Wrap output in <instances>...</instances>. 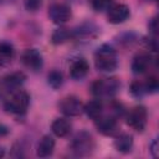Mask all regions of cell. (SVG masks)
Wrapping results in <instances>:
<instances>
[{"instance_id": "13", "label": "cell", "mask_w": 159, "mask_h": 159, "mask_svg": "<svg viewBox=\"0 0 159 159\" xmlns=\"http://www.w3.org/2000/svg\"><path fill=\"white\" fill-rule=\"evenodd\" d=\"M153 65V57L149 52H139L137 53L130 63V70L134 75H144L149 71V68Z\"/></svg>"}, {"instance_id": "8", "label": "cell", "mask_w": 159, "mask_h": 159, "mask_svg": "<svg viewBox=\"0 0 159 159\" xmlns=\"http://www.w3.org/2000/svg\"><path fill=\"white\" fill-rule=\"evenodd\" d=\"M20 62L22 63V66L26 70H29L30 72H34V73L40 72L43 68V63H45L42 53L37 48H34V47L26 48L21 53Z\"/></svg>"}, {"instance_id": "25", "label": "cell", "mask_w": 159, "mask_h": 159, "mask_svg": "<svg viewBox=\"0 0 159 159\" xmlns=\"http://www.w3.org/2000/svg\"><path fill=\"white\" fill-rule=\"evenodd\" d=\"M143 84H144L147 94H154L159 89V82H158V78L155 76H149L148 78H145Z\"/></svg>"}, {"instance_id": "11", "label": "cell", "mask_w": 159, "mask_h": 159, "mask_svg": "<svg viewBox=\"0 0 159 159\" xmlns=\"http://www.w3.org/2000/svg\"><path fill=\"white\" fill-rule=\"evenodd\" d=\"M96 129L106 137H113L116 134H118L119 132V123H118V118L114 117L113 114L108 113V114H102L99 116L97 119L93 120Z\"/></svg>"}, {"instance_id": "19", "label": "cell", "mask_w": 159, "mask_h": 159, "mask_svg": "<svg viewBox=\"0 0 159 159\" xmlns=\"http://www.w3.org/2000/svg\"><path fill=\"white\" fill-rule=\"evenodd\" d=\"M72 40H73L72 29L66 27V26H58L56 30H53V32L51 35V43L55 46L63 45Z\"/></svg>"}, {"instance_id": "5", "label": "cell", "mask_w": 159, "mask_h": 159, "mask_svg": "<svg viewBox=\"0 0 159 159\" xmlns=\"http://www.w3.org/2000/svg\"><path fill=\"white\" fill-rule=\"evenodd\" d=\"M26 75L22 71H14L0 77V102L9 97L15 91L20 89L26 81Z\"/></svg>"}, {"instance_id": "3", "label": "cell", "mask_w": 159, "mask_h": 159, "mask_svg": "<svg viewBox=\"0 0 159 159\" xmlns=\"http://www.w3.org/2000/svg\"><path fill=\"white\" fill-rule=\"evenodd\" d=\"M96 149V140L93 135L88 130H80L77 132L70 143V150L72 155L77 158H86L92 155Z\"/></svg>"}, {"instance_id": "18", "label": "cell", "mask_w": 159, "mask_h": 159, "mask_svg": "<svg viewBox=\"0 0 159 159\" xmlns=\"http://www.w3.org/2000/svg\"><path fill=\"white\" fill-rule=\"evenodd\" d=\"M16 56V50L10 41H0V67H7L12 63Z\"/></svg>"}, {"instance_id": "2", "label": "cell", "mask_w": 159, "mask_h": 159, "mask_svg": "<svg viewBox=\"0 0 159 159\" xmlns=\"http://www.w3.org/2000/svg\"><path fill=\"white\" fill-rule=\"evenodd\" d=\"M30 99L29 92L20 88L2 101V108L6 113L14 117H24L27 113Z\"/></svg>"}, {"instance_id": "28", "label": "cell", "mask_w": 159, "mask_h": 159, "mask_svg": "<svg viewBox=\"0 0 159 159\" xmlns=\"http://www.w3.org/2000/svg\"><path fill=\"white\" fill-rule=\"evenodd\" d=\"M43 0H24V7L27 12H37L42 7Z\"/></svg>"}, {"instance_id": "30", "label": "cell", "mask_w": 159, "mask_h": 159, "mask_svg": "<svg viewBox=\"0 0 159 159\" xmlns=\"http://www.w3.org/2000/svg\"><path fill=\"white\" fill-rule=\"evenodd\" d=\"M158 29H159V26H158V17L154 16L148 22V30H149L152 36H157L158 35Z\"/></svg>"}, {"instance_id": "27", "label": "cell", "mask_w": 159, "mask_h": 159, "mask_svg": "<svg viewBox=\"0 0 159 159\" xmlns=\"http://www.w3.org/2000/svg\"><path fill=\"white\" fill-rule=\"evenodd\" d=\"M109 109H111V114H113L114 117H117L118 119L120 118V117H124V114H125V107L123 106V103H120V102H118V101H112L111 102V104H109Z\"/></svg>"}, {"instance_id": "20", "label": "cell", "mask_w": 159, "mask_h": 159, "mask_svg": "<svg viewBox=\"0 0 159 159\" xmlns=\"http://www.w3.org/2000/svg\"><path fill=\"white\" fill-rule=\"evenodd\" d=\"M103 109H104V106H103L102 99H99V98L91 99L86 104H83V113H86V116L92 120H94L99 116H102Z\"/></svg>"}, {"instance_id": "24", "label": "cell", "mask_w": 159, "mask_h": 159, "mask_svg": "<svg viewBox=\"0 0 159 159\" xmlns=\"http://www.w3.org/2000/svg\"><path fill=\"white\" fill-rule=\"evenodd\" d=\"M26 149H27V144H25V142L22 139H19L17 142L14 143L10 155L12 158H25L26 157Z\"/></svg>"}, {"instance_id": "1", "label": "cell", "mask_w": 159, "mask_h": 159, "mask_svg": "<svg viewBox=\"0 0 159 159\" xmlns=\"http://www.w3.org/2000/svg\"><path fill=\"white\" fill-rule=\"evenodd\" d=\"M94 67L98 72L109 73L118 68V53L117 50L109 43H102L97 47L93 55Z\"/></svg>"}, {"instance_id": "31", "label": "cell", "mask_w": 159, "mask_h": 159, "mask_svg": "<svg viewBox=\"0 0 159 159\" xmlns=\"http://www.w3.org/2000/svg\"><path fill=\"white\" fill-rule=\"evenodd\" d=\"M149 152H150L153 158H159V142H158V138L153 139V142L150 143Z\"/></svg>"}, {"instance_id": "9", "label": "cell", "mask_w": 159, "mask_h": 159, "mask_svg": "<svg viewBox=\"0 0 159 159\" xmlns=\"http://www.w3.org/2000/svg\"><path fill=\"white\" fill-rule=\"evenodd\" d=\"M57 108L66 117H78L83 113L82 101L77 96H73V94L61 98L57 103Z\"/></svg>"}, {"instance_id": "7", "label": "cell", "mask_w": 159, "mask_h": 159, "mask_svg": "<svg viewBox=\"0 0 159 159\" xmlns=\"http://www.w3.org/2000/svg\"><path fill=\"white\" fill-rule=\"evenodd\" d=\"M72 34H73V40L78 42H88L99 36L101 29L96 22L91 20H86L82 21L80 25H77L76 27H73Z\"/></svg>"}, {"instance_id": "32", "label": "cell", "mask_w": 159, "mask_h": 159, "mask_svg": "<svg viewBox=\"0 0 159 159\" xmlns=\"http://www.w3.org/2000/svg\"><path fill=\"white\" fill-rule=\"evenodd\" d=\"M9 134H10V128L6 124L0 122V138H4L6 135H9Z\"/></svg>"}, {"instance_id": "14", "label": "cell", "mask_w": 159, "mask_h": 159, "mask_svg": "<svg viewBox=\"0 0 159 159\" xmlns=\"http://www.w3.org/2000/svg\"><path fill=\"white\" fill-rule=\"evenodd\" d=\"M89 72V63L84 57H76L70 63V77L73 81H82Z\"/></svg>"}, {"instance_id": "29", "label": "cell", "mask_w": 159, "mask_h": 159, "mask_svg": "<svg viewBox=\"0 0 159 159\" xmlns=\"http://www.w3.org/2000/svg\"><path fill=\"white\" fill-rule=\"evenodd\" d=\"M142 42L144 43L145 48L152 51V52H157L158 51V40H157V36H147V37H143Z\"/></svg>"}, {"instance_id": "4", "label": "cell", "mask_w": 159, "mask_h": 159, "mask_svg": "<svg viewBox=\"0 0 159 159\" xmlns=\"http://www.w3.org/2000/svg\"><path fill=\"white\" fill-rule=\"evenodd\" d=\"M120 80L118 77H103L97 78L91 84V93L96 98H113L120 89Z\"/></svg>"}, {"instance_id": "10", "label": "cell", "mask_w": 159, "mask_h": 159, "mask_svg": "<svg viewBox=\"0 0 159 159\" xmlns=\"http://www.w3.org/2000/svg\"><path fill=\"white\" fill-rule=\"evenodd\" d=\"M47 15L50 17V20L58 26L65 25L66 22H68L72 17V10L71 6L65 2H53L48 6L47 10Z\"/></svg>"}, {"instance_id": "15", "label": "cell", "mask_w": 159, "mask_h": 159, "mask_svg": "<svg viewBox=\"0 0 159 159\" xmlns=\"http://www.w3.org/2000/svg\"><path fill=\"white\" fill-rule=\"evenodd\" d=\"M55 145H56V142H55L52 135H50V134L42 135L37 143V147H36V155L39 158L51 157L53 150H55Z\"/></svg>"}, {"instance_id": "17", "label": "cell", "mask_w": 159, "mask_h": 159, "mask_svg": "<svg viewBox=\"0 0 159 159\" xmlns=\"http://www.w3.org/2000/svg\"><path fill=\"white\" fill-rule=\"evenodd\" d=\"M51 132L55 137L57 138H66L67 135H70L71 130H72V123L65 118V117H60L53 119V122L51 123Z\"/></svg>"}, {"instance_id": "22", "label": "cell", "mask_w": 159, "mask_h": 159, "mask_svg": "<svg viewBox=\"0 0 159 159\" xmlns=\"http://www.w3.org/2000/svg\"><path fill=\"white\" fill-rule=\"evenodd\" d=\"M65 82V78H63V73L60 71V70H51L48 73H47V84L52 88V89H60L62 87Z\"/></svg>"}, {"instance_id": "21", "label": "cell", "mask_w": 159, "mask_h": 159, "mask_svg": "<svg viewBox=\"0 0 159 159\" xmlns=\"http://www.w3.org/2000/svg\"><path fill=\"white\" fill-rule=\"evenodd\" d=\"M114 40H116V42H117L118 46L124 47V48H128V47L134 46L139 41V36L134 31H123V32L118 34L114 37Z\"/></svg>"}, {"instance_id": "23", "label": "cell", "mask_w": 159, "mask_h": 159, "mask_svg": "<svg viewBox=\"0 0 159 159\" xmlns=\"http://www.w3.org/2000/svg\"><path fill=\"white\" fill-rule=\"evenodd\" d=\"M129 92L132 94L133 98L135 99H142L147 93H145V88H144V84L142 81L139 80H134L130 86H129Z\"/></svg>"}, {"instance_id": "26", "label": "cell", "mask_w": 159, "mask_h": 159, "mask_svg": "<svg viewBox=\"0 0 159 159\" xmlns=\"http://www.w3.org/2000/svg\"><path fill=\"white\" fill-rule=\"evenodd\" d=\"M89 2L96 12H104L111 7L113 0H89Z\"/></svg>"}, {"instance_id": "6", "label": "cell", "mask_w": 159, "mask_h": 159, "mask_svg": "<svg viewBox=\"0 0 159 159\" xmlns=\"http://www.w3.org/2000/svg\"><path fill=\"white\" fill-rule=\"evenodd\" d=\"M124 118H125L127 124L132 129L142 133L145 129L147 123H148V111H147L145 106L138 104V106H134L133 108H130L128 112H125Z\"/></svg>"}, {"instance_id": "33", "label": "cell", "mask_w": 159, "mask_h": 159, "mask_svg": "<svg viewBox=\"0 0 159 159\" xmlns=\"http://www.w3.org/2000/svg\"><path fill=\"white\" fill-rule=\"evenodd\" d=\"M2 157H5V149L2 147H0V158H2Z\"/></svg>"}, {"instance_id": "16", "label": "cell", "mask_w": 159, "mask_h": 159, "mask_svg": "<svg viewBox=\"0 0 159 159\" xmlns=\"http://www.w3.org/2000/svg\"><path fill=\"white\" fill-rule=\"evenodd\" d=\"M134 145V139L133 135L129 133H119L116 134V138L113 140V147L117 152L122 154H128L132 152Z\"/></svg>"}, {"instance_id": "12", "label": "cell", "mask_w": 159, "mask_h": 159, "mask_svg": "<svg viewBox=\"0 0 159 159\" xmlns=\"http://www.w3.org/2000/svg\"><path fill=\"white\" fill-rule=\"evenodd\" d=\"M130 16V9L125 4H112L107 10V21L112 25H119L125 22Z\"/></svg>"}]
</instances>
